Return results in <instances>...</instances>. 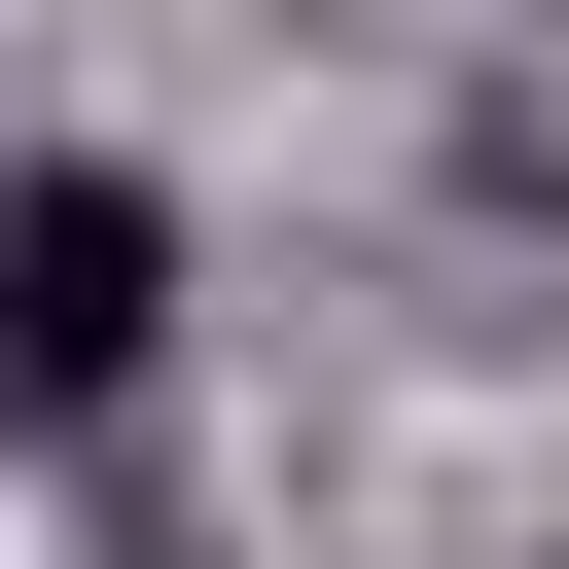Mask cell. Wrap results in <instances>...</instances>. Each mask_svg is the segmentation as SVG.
Instances as JSON below:
<instances>
[{
    "instance_id": "obj_1",
    "label": "cell",
    "mask_w": 569,
    "mask_h": 569,
    "mask_svg": "<svg viewBox=\"0 0 569 569\" xmlns=\"http://www.w3.org/2000/svg\"><path fill=\"white\" fill-rule=\"evenodd\" d=\"M142 356H178V213H142L107 142H36V178H0V427H107Z\"/></svg>"
}]
</instances>
